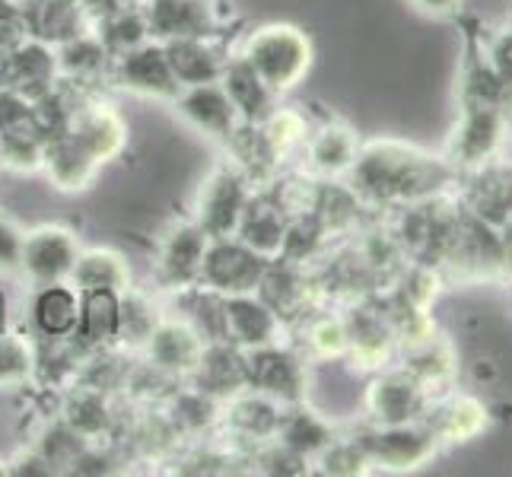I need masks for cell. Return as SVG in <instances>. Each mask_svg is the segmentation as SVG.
<instances>
[{
  "mask_svg": "<svg viewBox=\"0 0 512 477\" xmlns=\"http://www.w3.org/2000/svg\"><path fill=\"white\" fill-rule=\"evenodd\" d=\"M353 188L369 201L388 207H408L417 201H430L439 194H452L458 188V175L446 156H433L420 147L401 140H376L353 163Z\"/></svg>",
  "mask_w": 512,
  "mask_h": 477,
  "instance_id": "cell-1",
  "label": "cell"
},
{
  "mask_svg": "<svg viewBox=\"0 0 512 477\" xmlns=\"http://www.w3.org/2000/svg\"><path fill=\"white\" fill-rule=\"evenodd\" d=\"M509 112L500 102H462L458 121L446 140V163L462 175L503 159L509 144Z\"/></svg>",
  "mask_w": 512,
  "mask_h": 477,
  "instance_id": "cell-2",
  "label": "cell"
},
{
  "mask_svg": "<svg viewBox=\"0 0 512 477\" xmlns=\"http://www.w3.org/2000/svg\"><path fill=\"white\" fill-rule=\"evenodd\" d=\"M455 198L465 214L506 233V226L512 223V163L493 159L481 169L462 172Z\"/></svg>",
  "mask_w": 512,
  "mask_h": 477,
  "instance_id": "cell-3",
  "label": "cell"
},
{
  "mask_svg": "<svg viewBox=\"0 0 512 477\" xmlns=\"http://www.w3.org/2000/svg\"><path fill=\"white\" fill-rule=\"evenodd\" d=\"M366 455L379 458L382 465L395 468V471H411L420 468L423 462L439 452V439L433 436L427 420H411V423H392V427H382L373 439H366Z\"/></svg>",
  "mask_w": 512,
  "mask_h": 477,
  "instance_id": "cell-4",
  "label": "cell"
},
{
  "mask_svg": "<svg viewBox=\"0 0 512 477\" xmlns=\"http://www.w3.org/2000/svg\"><path fill=\"white\" fill-rule=\"evenodd\" d=\"M423 420L430 423L439 446H462L487 430V408H484V401H478L474 395L449 388V392L430 398Z\"/></svg>",
  "mask_w": 512,
  "mask_h": 477,
  "instance_id": "cell-5",
  "label": "cell"
},
{
  "mask_svg": "<svg viewBox=\"0 0 512 477\" xmlns=\"http://www.w3.org/2000/svg\"><path fill=\"white\" fill-rule=\"evenodd\" d=\"M430 395L408 369H395L385 373L369 388V411H373L379 427H392V423H411L427 414Z\"/></svg>",
  "mask_w": 512,
  "mask_h": 477,
  "instance_id": "cell-6",
  "label": "cell"
},
{
  "mask_svg": "<svg viewBox=\"0 0 512 477\" xmlns=\"http://www.w3.org/2000/svg\"><path fill=\"white\" fill-rule=\"evenodd\" d=\"M252 61L258 74L274 86H293L309 67V42L296 29H268L258 35Z\"/></svg>",
  "mask_w": 512,
  "mask_h": 477,
  "instance_id": "cell-7",
  "label": "cell"
},
{
  "mask_svg": "<svg viewBox=\"0 0 512 477\" xmlns=\"http://www.w3.org/2000/svg\"><path fill=\"white\" fill-rule=\"evenodd\" d=\"M404 353V366L408 373L427 388V395H443L452 388L455 379V350L449 344L446 334L430 331L423 338L411 341V344H401Z\"/></svg>",
  "mask_w": 512,
  "mask_h": 477,
  "instance_id": "cell-8",
  "label": "cell"
},
{
  "mask_svg": "<svg viewBox=\"0 0 512 477\" xmlns=\"http://www.w3.org/2000/svg\"><path fill=\"white\" fill-rule=\"evenodd\" d=\"M312 163L315 169H322L328 175H341V172H350L353 163H357V137H353L350 128H325L319 131V137L312 140Z\"/></svg>",
  "mask_w": 512,
  "mask_h": 477,
  "instance_id": "cell-9",
  "label": "cell"
},
{
  "mask_svg": "<svg viewBox=\"0 0 512 477\" xmlns=\"http://www.w3.org/2000/svg\"><path fill=\"white\" fill-rule=\"evenodd\" d=\"M481 51H484L487 67L493 70V77H497V83H500V90L512 102V29L506 26L500 32L487 35Z\"/></svg>",
  "mask_w": 512,
  "mask_h": 477,
  "instance_id": "cell-10",
  "label": "cell"
},
{
  "mask_svg": "<svg viewBox=\"0 0 512 477\" xmlns=\"http://www.w3.org/2000/svg\"><path fill=\"white\" fill-rule=\"evenodd\" d=\"M39 318H42V325L45 331H67L70 325H74V318H77V309H74V299H70V293L64 290H51L42 296V303H39Z\"/></svg>",
  "mask_w": 512,
  "mask_h": 477,
  "instance_id": "cell-11",
  "label": "cell"
},
{
  "mask_svg": "<svg viewBox=\"0 0 512 477\" xmlns=\"http://www.w3.org/2000/svg\"><path fill=\"white\" fill-rule=\"evenodd\" d=\"M411 4L427 13V16H436V20H446V16H455L458 10H462L465 0H411Z\"/></svg>",
  "mask_w": 512,
  "mask_h": 477,
  "instance_id": "cell-12",
  "label": "cell"
},
{
  "mask_svg": "<svg viewBox=\"0 0 512 477\" xmlns=\"http://www.w3.org/2000/svg\"><path fill=\"white\" fill-rule=\"evenodd\" d=\"M509 29H512V26H509Z\"/></svg>",
  "mask_w": 512,
  "mask_h": 477,
  "instance_id": "cell-13",
  "label": "cell"
}]
</instances>
